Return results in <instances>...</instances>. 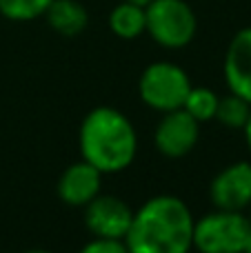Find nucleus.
I'll return each instance as SVG.
<instances>
[{
	"instance_id": "nucleus-1",
	"label": "nucleus",
	"mask_w": 251,
	"mask_h": 253,
	"mask_svg": "<svg viewBox=\"0 0 251 253\" xmlns=\"http://www.w3.org/2000/svg\"><path fill=\"white\" fill-rule=\"evenodd\" d=\"M194 222L185 200L156 196L133 211L125 245L129 253H189L194 249Z\"/></svg>"
},
{
	"instance_id": "nucleus-2",
	"label": "nucleus",
	"mask_w": 251,
	"mask_h": 253,
	"mask_svg": "<svg viewBox=\"0 0 251 253\" xmlns=\"http://www.w3.org/2000/svg\"><path fill=\"white\" fill-rule=\"evenodd\" d=\"M78 144L83 160L93 165L102 175L120 173L136 158L138 135L131 120L118 109L96 107L83 118Z\"/></svg>"
},
{
	"instance_id": "nucleus-3",
	"label": "nucleus",
	"mask_w": 251,
	"mask_h": 253,
	"mask_svg": "<svg viewBox=\"0 0 251 253\" xmlns=\"http://www.w3.org/2000/svg\"><path fill=\"white\" fill-rule=\"evenodd\" d=\"M251 233L245 211L216 209L194 222V249L198 253H243Z\"/></svg>"
},
{
	"instance_id": "nucleus-4",
	"label": "nucleus",
	"mask_w": 251,
	"mask_h": 253,
	"mask_svg": "<svg viewBox=\"0 0 251 253\" xmlns=\"http://www.w3.org/2000/svg\"><path fill=\"white\" fill-rule=\"evenodd\" d=\"M147 34L165 49H182L194 40L198 20L185 0H151L145 7Z\"/></svg>"
},
{
	"instance_id": "nucleus-5",
	"label": "nucleus",
	"mask_w": 251,
	"mask_h": 253,
	"mask_svg": "<svg viewBox=\"0 0 251 253\" xmlns=\"http://www.w3.org/2000/svg\"><path fill=\"white\" fill-rule=\"evenodd\" d=\"M191 89V80L182 67L173 62H151L142 71L138 80V93L140 100L154 111L167 114L173 109H182L187 93Z\"/></svg>"
},
{
	"instance_id": "nucleus-6",
	"label": "nucleus",
	"mask_w": 251,
	"mask_h": 253,
	"mask_svg": "<svg viewBox=\"0 0 251 253\" xmlns=\"http://www.w3.org/2000/svg\"><path fill=\"white\" fill-rule=\"evenodd\" d=\"M131 220V207L116 196H96L84 207V224L93 238L125 240Z\"/></svg>"
},
{
	"instance_id": "nucleus-7",
	"label": "nucleus",
	"mask_w": 251,
	"mask_h": 253,
	"mask_svg": "<svg viewBox=\"0 0 251 253\" xmlns=\"http://www.w3.org/2000/svg\"><path fill=\"white\" fill-rule=\"evenodd\" d=\"M200 123L194 120L185 109H173L163 114L154 131V144L163 156L182 158L198 144Z\"/></svg>"
},
{
	"instance_id": "nucleus-8",
	"label": "nucleus",
	"mask_w": 251,
	"mask_h": 253,
	"mask_svg": "<svg viewBox=\"0 0 251 253\" xmlns=\"http://www.w3.org/2000/svg\"><path fill=\"white\" fill-rule=\"evenodd\" d=\"M216 209L245 211L251 205V162H234L225 167L209 187Z\"/></svg>"
},
{
	"instance_id": "nucleus-9",
	"label": "nucleus",
	"mask_w": 251,
	"mask_h": 253,
	"mask_svg": "<svg viewBox=\"0 0 251 253\" xmlns=\"http://www.w3.org/2000/svg\"><path fill=\"white\" fill-rule=\"evenodd\" d=\"M102 173L87 160L69 165L58 180V198L69 207H87L100 196Z\"/></svg>"
},
{
	"instance_id": "nucleus-10",
	"label": "nucleus",
	"mask_w": 251,
	"mask_h": 253,
	"mask_svg": "<svg viewBox=\"0 0 251 253\" xmlns=\"http://www.w3.org/2000/svg\"><path fill=\"white\" fill-rule=\"evenodd\" d=\"M225 80L231 93L251 105V27H245L231 38L225 51Z\"/></svg>"
},
{
	"instance_id": "nucleus-11",
	"label": "nucleus",
	"mask_w": 251,
	"mask_h": 253,
	"mask_svg": "<svg viewBox=\"0 0 251 253\" xmlns=\"http://www.w3.org/2000/svg\"><path fill=\"white\" fill-rule=\"evenodd\" d=\"M49 27L60 36H78L87 29L89 13L78 0H53L47 13Z\"/></svg>"
},
{
	"instance_id": "nucleus-12",
	"label": "nucleus",
	"mask_w": 251,
	"mask_h": 253,
	"mask_svg": "<svg viewBox=\"0 0 251 253\" xmlns=\"http://www.w3.org/2000/svg\"><path fill=\"white\" fill-rule=\"evenodd\" d=\"M109 27L118 38L123 40H133L138 36L145 34L147 29V16L145 7L136 2H118L109 13Z\"/></svg>"
},
{
	"instance_id": "nucleus-13",
	"label": "nucleus",
	"mask_w": 251,
	"mask_h": 253,
	"mask_svg": "<svg viewBox=\"0 0 251 253\" xmlns=\"http://www.w3.org/2000/svg\"><path fill=\"white\" fill-rule=\"evenodd\" d=\"M218 98L220 96H216V91H211V89H207V87H191L185 102H182V109L194 120H198L200 125L209 123V120L216 118Z\"/></svg>"
},
{
	"instance_id": "nucleus-14",
	"label": "nucleus",
	"mask_w": 251,
	"mask_h": 253,
	"mask_svg": "<svg viewBox=\"0 0 251 253\" xmlns=\"http://www.w3.org/2000/svg\"><path fill=\"white\" fill-rule=\"evenodd\" d=\"M251 116V105L245 98L236 96V93H227V96L218 98V109H216V120L222 123L229 129H243L247 125Z\"/></svg>"
},
{
	"instance_id": "nucleus-15",
	"label": "nucleus",
	"mask_w": 251,
	"mask_h": 253,
	"mask_svg": "<svg viewBox=\"0 0 251 253\" xmlns=\"http://www.w3.org/2000/svg\"><path fill=\"white\" fill-rule=\"evenodd\" d=\"M53 0H0V13L13 22H29L44 16Z\"/></svg>"
},
{
	"instance_id": "nucleus-16",
	"label": "nucleus",
	"mask_w": 251,
	"mask_h": 253,
	"mask_svg": "<svg viewBox=\"0 0 251 253\" xmlns=\"http://www.w3.org/2000/svg\"><path fill=\"white\" fill-rule=\"evenodd\" d=\"M80 253H129L125 240H109V238H93L80 249Z\"/></svg>"
},
{
	"instance_id": "nucleus-17",
	"label": "nucleus",
	"mask_w": 251,
	"mask_h": 253,
	"mask_svg": "<svg viewBox=\"0 0 251 253\" xmlns=\"http://www.w3.org/2000/svg\"><path fill=\"white\" fill-rule=\"evenodd\" d=\"M243 131H245V140H247V147H249V151H251V116H249L247 125L243 126Z\"/></svg>"
},
{
	"instance_id": "nucleus-18",
	"label": "nucleus",
	"mask_w": 251,
	"mask_h": 253,
	"mask_svg": "<svg viewBox=\"0 0 251 253\" xmlns=\"http://www.w3.org/2000/svg\"><path fill=\"white\" fill-rule=\"evenodd\" d=\"M243 253H251V233H249L247 242H245V249H243Z\"/></svg>"
},
{
	"instance_id": "nucleus-19",
	"label": "nucleus",
	"mask_w": 251,
	"mask_h": 253,
	"mask_svg": "<svg viewBox=\"0 0 251 253\" xmlns=\"http://www.w3.org/2000/svg\"><path fill=\"white\" fill-rule=\"evenodd\" d=\"M127 2H136V4H142V7H147L151 0H127Z\"/></svg>"
},
{
	"instance_id": "nucleus-20",
	"label": "nucleus",
	"mask_w": 251,
	"mask_h": 253,
	"mask_svg": "<svg viewBox=\"0 0 251 253\" xmlns=\"http://www.w3.org/2000/svg\"><path fill=\"white\" fill-rule=\"evenodd\" d=\"M27 253H49V251H42V249H31V251H27Z\"/></svg>"
},
{
	"instance_id": "nucleus-21",
	"label": "nucleus",
	"mask_w": 251,
	"mask_h": 253,
	"mask_svg": "<svg viewBox=\"0 0 251 253\" xmlns=\"http://www.w3.org/2000/svg\"><path fill=\"white\" fill-rule=\"evenodd\" d=\"M247 209H249V215H247V218H249V222H251V205L247 207Z\"/></svg>"
}]
</instances>
